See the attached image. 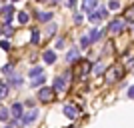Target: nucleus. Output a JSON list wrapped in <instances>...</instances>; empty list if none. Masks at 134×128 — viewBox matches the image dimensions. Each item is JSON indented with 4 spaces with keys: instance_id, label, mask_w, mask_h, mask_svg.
<instances>
[{
    "instance_id": "1",
    "label": "nucleus",
    "mask_w": 134,
    "mask_h": 128,
    "mask_svg": "<svg viewBox=\"0 0 134 128\" xmlns=\"http://www.w3.org/2000/svg\"><path fill=\"white\" fill-rule=\"evenodd\" d=\"M36 118H38V110H36V108H32V112H26V114H22V118H20V124H22V126H26V124L34 122Z\"/></svg>"
},
{
    "instance_id": "2",
    "label": "nucleus",
    "mask_w": 134,
    "mask_h": 128,
    "mask_svg": "<svg viewBox=\"0 0 134 128\" xmlns=\"http://www.w3.org/2000/svg\"><path fill=\"white\" fill-rule=\"evenodd\" d=\"M10 112H12V116H14V120H16V122H20V118H22V104H20V102H14V104H12V108H10Z\"/></svg>"
},
{
    "instance_id": "3",
    "label": "nucleus",
    "mask_w": 134,
    "mask_h": 128,
    "mask_svg": "<svg viewBox=\"0 0 134 128\" xmlns=\"http://www.w3.org/2000/svg\"><path fill=\"white\" fill-rule=\"evenodd\" d=\"M52 94H54V90H52V88H42V90H38V98H40L42 102L52 100Z\"/></svg>"
},
{
    "instance_id": "4",
    "label": "nucleus",
    "mask_w": 134,
    "mask_h": 128,
    "mask_svg": "<svg viewBox=\"0 0 134 128\" xmlns=\"http://www.w3.org/2000/svg\"><path fill=\"white\" fill-rule=\"evenodd\" d=\"M66 88V78L64 76H56L54 78V86H52V90H56V92H60V90Z\"/></svg>"
},
{
    "instance_id": "5",
    "label": "nucleus",
    "mask_w": 134,
    "mask_h": 128,
    "mask_svg": "<svg viewBox=\"0 0 134 128\" xmlns=\"http://www.w3.org/2000/svg\"><path fill=\"white\" fill-rule=\"evenodd\" d=\"M62 112H64L68 118H76V116H78V108H76V106H72V104H66L64 108H62Z\"/></svg>"
},
{
    "instance_id": "6",
    "label": "nucleus",
    "mask_w": 134,
    "mask_h": 128,
    "mask_svg": "<svg viewBox=\"0 0 134 128\" xmlns=\"http://www.w3.org/2000/svg\"><path fill=\"white\" fill-rule=\"evenodd\" d=\"M122 28H124V22H122V20H114V22L108 24V30H110V32H114V34L122 32Z\"/></svg>"
},
{
    "instance_id": "7",
    "label": "nucleus",
    "mask_w": 134,
    "mask_h": 128,
    "mask_svg": "<svg viewBox=\"0 0 134 128\" xmlns=\"http://www.w3.org/2000/svg\"><path fill=\"white\" fill-rule=\"evenodd\" d=\"M42 58H44L46 64H54L56 62V52L54 50H46L44 54H42Z\"/></svg>"
},
{
    "instance_id": "8",
    "label": "nucleus",
    "mask_w": 134,
    "mask_h": 128,
    "mask_svg": "<svg viewBox=\"0 0 134 128\" xmlns=\"http://www.w3.org/2000/svg\"><path fill=\"white\" fill-rule=\"evenodd\" d=\"M42 72H44V68H42V66H34V68H30L28 76H30V78H38V76H42Z\"/></svg>"
},
{
    "instance_id": "9",
    "label": "nucleus",
    "mask_w": 134,
    "mask_h": 128,
    "mask_svg": "<svg viewBox=\"0 0 134 128\" xmlns=\"http://www.w3.org/2000/svg\"><path fill=\"white\" fill-rule=\"evenodd\" d=\"M36 16H38L40 22H50L52 20V12H36Z\"/></svg>"
},
{
    "instance_id": "10",
    "label": "nucleus",
    "mask_w": 134,
    "mask_h": 128,
    "mask_svg": "<svg viewBox=\"0 0 134 128\" xmlns=\"http://www.w3.org/2000/svg\"><path fill=\"white\" fill-rule=\"evenodd\" d=\"M88 34H90V36H88L90 42H96V40H100V38H102V32H100V30H96V28H92Z\"/></svg>"
},
{
    "instance_id": "11",
    "label": "nucleus",
    "mask_w": 134,
    "mask_h": 128,
    "mask_svg": "<svg viewBox=\"0 0 134 128\" xmlns=\"http://www.w3.org/2000/svg\"><path fill=\"white\" fill-rule=\"evenodd\" d=\"M82 10H86V12H96V10H98V2H86V4L82 6Z\"/></svg>"
},
{
    "instance_id": "12",
    "label": "nucleus",
    "mask_w": 134,
    "mask_h": 128,
    "mask_svg": "<svg viewBox=\"0 0 134 128\" xmlns=\"http://www.w3.org/2000/svg\"><path fill=\"white\" fill-rule=\"evenodd\" d=\"M78 56H80L78 48H72V50H70V52H68V54H66V60H68V62H74V60H76V58H78Z\"/></svg>"
},
{
    "instance_id": "13",
    "label": "nucleus",
    "mask_w": 134,
    "mask_h": 128,
    "mask_svg": "<svg viewBox=\"0 0 134 128\" xmlns=\"http://www.w3.org/2000/svg\"><path fill=\"white\" fill-rule=\"evenodd\" d=\"M44 82H46V78L44 76H38V78H34L32 82H30V86H32V88H38V86H42Z\"/></svg>"
},
{
    "instance_id": "14",
    "label": "nucleus",
    "mask_w": 134,
    "mask_h": 128,
    "mask_svg": "<svg viewBox=\"0 0 134 128\" xmlns=\"http://www.w3.org/2000/svg\"><path fill=\"white\" fill-rule=\"evenodd\" d=\"M8 96V84L6 82H0V100Z\"/></svg>"
},
{
    "instance_id": "15",
    "label": "nucleus",
    "mask_w": 134,
    "mask_h": 128,
    "mask_svg": "<svg viewBox=\"0 0 134 128\" xmlns=\"http://www.w3.org/2000/svg\"><path fill=\"white\" fill-rule=\"evenodd\" d=\"M10 84L12 86H20V84H22V78L18 76V74H12L10 76Z\"/></svg>"
},
{
    "instance_id": "16",
    "label": "nucleus",
    "mask_w": 134,
    "mask_h": 128,
    "mask_svg": "<svg viewBox=\"0 0 134 128\" xmlns=\"http://www.w3.org/2000/svg\"><path fill=\"white\" fill-rule=\"evenodd\" d=\"M0 120H2V122L10 120V112L6 110V108H0Z\"/></svg>"
},
{
    "instance_id": "17",
    "label": "nucleus",
    "mask_w": 134,
    "mask_h": 128,
    "mask_svg": "<svg viewBox=\"0 0 134 128\" xmlns=\"http://www.w3.org/2000/svg\"><path fill=\"white\" fill-rule=\"evenodd\" d=\"M38 40H40V32L36 30V28H34V30H32V38H30V42H32V44H38Z\"/></svg>"
},
{
    "instance_id": "18",
    "label": "nucleus",
    "mask_w": 134,
    "mask_h": 128,
    "mask_svg": "<svg viewBox=\"0 0 134 128\" xmlns=\"http://www.w3.org/2000/svg\"><path fill=\"white\" fill-rule=\"evenodd\" d=\"M18 22H20V24L28 22V14H26V12H20V14H18Z\"/></svg>"
},
{
    "instance_id": "19",
    "label": "nucleus",
    "mask_w": 134,
    "mask_h": 128,
    "mask_svg": "<svg viewBox=\"0 0 134 128\" xmlns=\"http://www.w3.org/2000/svg\"><path fill=\"white\" fill-rule=\"evenodd\" d=\"M118 8H120V2H116V0H114V2H108V10H118Z\"/></svg>"
},
{
    "instance_id": "20",
    "label": "nucleus",
    "mask_w": 134,
    "mask_h": 128,
    "mask_svg": "<svg viewBox=\"0 0 134 128\" xmlns=\"http://www.w3.org/2000/svg\"><path fill=\"white\" fill-rule=\"evenodd\" d=\"M80 44H82L84 48H86V46H90V38H88V36H82V38H80Z\"/></svg>"
},
{
    "instance_id": "21",
    "label": "nucleus",
    "mask_w": 134,
    "mask_h": 128,
    "mask_svg": "<svg viewBox=\"0 0 134 128\" xmlns=\"http://www.w3.org/2000/svg\"><path fill=\"white\" fill-rule=\"evenodd\" d=\"M2 72L4 74H12V64H4V66H2Z\"/></svg>"
},
{
    "instance_id": "22",
    "label": "nucleus",
    "mask_w": 134,
    "mask_h": 128,
    "mask_svg": "<svg viewBox=\"0 0 134 128\" xmlns=\"http://www.w3.org/2000/svg\"><path fill=\"white\" fill-rule=\"evenodd\" d=\"M82 20H84V16L80 14V12H76V14H74V22H76V24H80Z\"/></svg>"
},
{
    "instance_id": "23",
    "label": "nucleus",
    "mask_w": 134,
    "mask_h": 128,
    "mask_svg": "<svg viewBox=\"0 0 134 128\" xmlns=\"http://www.w3.org/2000/svg\"><path fill=\"white\" fill-rule=\"evenodd\" d=\"M0 46H2V48H4V50H10V44H8V42H6V40H0Z\"/></svg>"
},
{
    "instance_id": "24",
    "label": "nucleus",
    "mask_w": 134,
    "mask_h": 128,
    "mask_svg": "<svg viewBox=\"0 0 134 128\" xmlns=\"http://www.w3.org/2000/svg\"><path fill=\"white\" fill-rule=\"evenodd\" d=\"M54 32H56V26H54V24H50V26H48V36H52Z\"/></svg>"
},
{
    "instance_id": "25",
    "label": "nucleus",
    "mask_w": 134,
    "mask_h": 128,
    "mask_svg": "<svg viewBox=\"0 0 134 128\" xmlns=\"http://www.w3.org/2000/svg\"><path fill=\"white\" fill-rule=\"evenodd\" d=\"M62 46H64V38H58L56 40V48H62Z\"/></svg>"
},
{
    "instance_id": "26",
    "label": "nucleus",
    "mask_w": 134,
    "mask_h": 128,
    "mask_svg": "<svg viewBox=\"0 0 134 128\" xmlns=\"http://www.w3.org/2000/svg\"><path fill=\"white\" fill-rule=\"evenodd\" d=\"M94 74H102V64H96V68H94Z\"/></svg>"
},
{
    "instance_id": "27",
    "label": "nucleus",
    "mask_w": 134,
    "mask_h": 128,
    "mask_svg": "<svg viewBox=\"0 0 134 128\" xmlns=\"http://www.w3.org/2000/svg\"><path fill=\"white\" fill-rule=\"evenodd\" d=\"M126 94H128V98H134V86H130V88H128V92H126Z\"/></svg>"
},
{
    "instance_id": "28",
    "label": "nucleus",
    "mask_w": 134,
    "mask_h": 128,
    "mask_svg": "<svg viewBox=\"0 0 134 128\" xmlns=\"http://www.w3.org/2000/svg\"><path fill=\"white\" fill-rule=\"evenodd\" d=\"M66 6H68V8H74V6H76V2H74V0H68Z\"/></svg>"
},
{
    "instance_id": "29",
    "label": "nucleus",
    "mask_w": 134,
    "mask_h": 128,
    "mask_svg": "<svg viewBox=\"0 0 134 128\" xmlns=\"http://www.w3.org/2000/svg\"><path fill=\"white\" fill-rule=\"evenodd\" d=\"M4 128H14V126H4Z\"/></svg>"
},
{
    "instance_id": "30",
    "label": "nucleus",
    "mask_w": 134,
    "mask_h": 128,
    "mask_svg": "<svg viewBox=\"0 0 134 128\" xmlns=\"http://www.w3.org/2000/svg\"><path fill=\"white\" fill-rule=\"evenodd\" d=\"M0 10H2V6H0Z\"/></svg>"
}]
</instances>
